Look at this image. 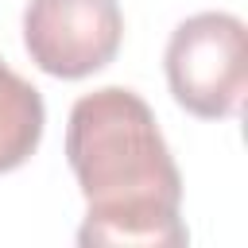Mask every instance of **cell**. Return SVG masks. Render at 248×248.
I'll return each instance as SVG.
<instances>
[{"mask_svg":"<svg viewBox=\"0 0 248 248\" xmlns=\"http://www.w3.org/2000/svg\"><path fill=\"white\" fill-rule=\"evenodd\" d=\"M124 39L116 0H31L23 12V46L31 62L62 81L105 70Z\"/></svg>","mask_w":248,"mask_h":248,"instance_id":"obj_3","label":"cell"},{"mask_svg":"<svg viewBox=\"0 0 248 248\" xmlns=\"http://www.w3.org/2000/svg\"><path fill=\"white\" fill-rule=\"evenodd\" d=\"M167 85L174 101L202 116L225 120L240 112L248 89V31L232 12H198L170 31Z\"/></svg>","mask_w":248,"mask_h":248,"instance_id":"obj_2","label":"cell"},{"mask_svg":"<svg viewBox=\"0 0 248 248\" xmlns=\"http://www.w3.org/2000/svg\"><path fill=\"white\" fill-rule=\"evenodd\" d=\"M43 124H46L43 93L27 78H19L8 62H0V174L23 167L35 155Z\"/></svg>","mask_w":248,"mask_h":248,"instance_id":"obj_4","label":"cell"},{"mask_svg":"<svg viewBox=\"0 0 248 248\" xmlns=\"http://www.w3.org/2000/svg\"><path fill=\"white\" fill-rule=\"evenodd\" d=\"M66 163L89 205L78 229L81 248H182L190 240L178 217L182 174L140 93L105 85L78 97Z\"/></svg>","mask_w":248,"mask_h":248,"instance_id":"obj_1","label":"cell"}]
</instances>
